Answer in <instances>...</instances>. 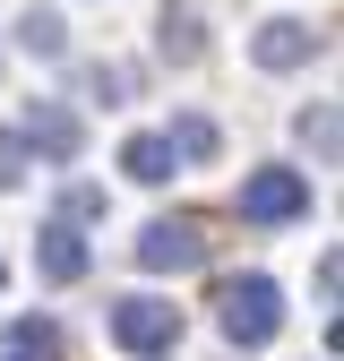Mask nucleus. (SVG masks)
I'll use <instances>...</instances> for the list:
<instances>
[{"label": "nucleus", "mask_w": 344, "mask_h": 361, "mask_svg": "<svg viewBox=\"0 0 344 361\" xmlns=\"http://www.w3.org/2000/svg\"><path fill=\"white\" fill-rule=\"evenodd\" d=\"M215 310H224V336L233 344H276V327H284V293L267 276H233Z\"/></svg>", "instance_id": "1"}, {"label": "nucleus", "mask_w": 344, "mask_h": 361, "mask_svg": "<svg viewBox=\"0 0 344 361\" xmlns=\"http://www.w3.org/2000/svg\"><path fill=\"white\" fill-rule=\"evenodd\" d=\"M112 344L121 353H172L181 344V310H164L155 293H129V301H112Z\"/></svg>", "instance_id": "2"}, {"label": "nucleus", "mask_w": 344, "mask_h": 361, "mask_svg": "<svg viewBox=\"0 0 344 361\" xmlns=\"http://www.w3.org/2000/svg\"><path fill=\"white\" fill-rule=\"evenodd\" d=\"M198 258H207V233H198L190 215H164V224L138 233V267H147V276H190Z\"/></svg>", "instance_id": "3"}, {"label": "nucleus", "mask_w": 344, "mask_h": 361, "mask_svg": "<svg viewBox=\"0 0 344 361\" xmlns=\"http://www.w3.org/2000/svg\"><path fill=\"white\" fill-rule=\"evenodd\" d=\"M241 215H250V224H293V215H310V180H301V172H250V180H241Z\"/></svg>", "instance_id": "4"}, {"label": "nucleus", "mask_w": 344, "mask_h": 361, "mask_svg": "<svg viewBox=\"0 0 344 361\" xmlns=\"http://www.w3.org/2000/svg\"><path fill=\"white\" fill-rule=\"evenodd\" d=\"M250 52H258V69H301V61L319 52V35L301 26V18H267V26H258V43H250Z\"/></svg>", "instance_id": "5"}, {"label": "nucleus", "mask_w": 344, "mask_h": 361, "mask_svg": "<svg viewBox=\"0 0 344 361\" xmlns=\"http://www.w3.org/2000/svg\"><path fill=\"white\" fill-rule=\"evenodd\" d=\"M35 258H43V276H52V284H78V276H86L78 224H43V233H35Z\"/></svg>", "instance_id": "6"}, {"label": "nucleus", "mask_w": 344, "mask_h": 361, "mask_svg": "<svg viewBox=\"0 0 344 361\" xmlns=\"http://www.w3.org/2000/svg\"><path fill=\"white\" fill-rule=\"evenodd\" d=\"M121 172L155 190V180H172V172H181V155H172V138H164V129H138V138L121 147Z\"/></svg>", "instance_id": "7"}, {"label": "nucleus", "mask_w": 344, "mask_h": 361, "mask_svg": "<svg viewBox=\"0 0 344 361\" xmlns=\"http://www.w3.org/2000/svg\"><path fill=\"white\" fill-rule=\"evenodd\" d=\"M155 52L190 69V61L207 52V35H198V9H172V0H164V18H155Z\"/></svg>", "instance_id": "8"}, {"label": "nucleus", "mask_w": 344, "mask_h": 361, "mask_svg": "<svg viewBox=\"0 0 344 361\" xmlns=\"http://www.w3.org/2000/svg\"><path fill=\"white\" fill-rule=\"evenodd\" d=\"M18 138H26V147H43L52 164H69V155H78V112H35Z\"/></svg>", "instance_id": "9"}, {"label": "nucleus", "mask_w": 344, "mask_h": 361, "mask_svg": "<svg viewBox=\"0 0 344 361\" xmlns=\"http://www.w3.org/2000/svg\"><path fill=\"white\" fill-rule=\"evenodd\" d=\"M18 43L35 61H61L69 52V26H61V9H26V26H18Z\"/></svg>", "instance_id": "10"}, {"label": "nucleus", "mask_w": 344, "mask_h": 361, "mask_svg": "<svg viewBox=\"0 0 344 361\" xmlns=\"http://www.w3.org/2000/svg\"><path fill=\"white\" fill-rule=\"evenodd\" d=\"M164 138H172V155H215V121H198V112H181V121L164 129Z\"/></svg>", "instance_id": "11"}, {"label": "nucleus", "mask_w": 344, "mask_h": 361, "mask_svg": "<svg viewBox=\"0 0 344 361\" xmlns=\"http://www.w3.org/2000/svg\"><path fill=\"white\" fill-rule=\"evenodd\" d=\"M26 138H18V129H0V190H18V180H26Z\"/></svg>", "instance_id": "12"}, {"label": "nucleus", "mask_w": 344, "mask_h": 361, "mask_svg": "<svg viewBox=\"0 0 344 361\" xmlns=\"http://www.w3.org/2000/svg\"><path fill=\"white\" fill-rule=\"evenodd\" d=\"M301 138H310L319 155H336V112H327V104H319V112H301Z\"/></svg>", "instance_id": "13"}, {"label": "nucleus", "mask_w": 344, "mask_h": 361, "mask_svg": "<svg viewBox=\"0 0 344 361\" xmlns=\"http://www.w3.org/2000/svg\"><path fill=\"white\" fill-rule=\"evenodd\" d=\"M52 344H61V336H52V327H43V319H18V353H35V361H43V353H52Z\"/></svg>", "instance_id": "14"}, {"label": "nucleus", "mask_w": 344, "mask_h": 361, "mask_svg": "<svg viewBox=\"0 0 344 361\" xmlns=\"http://www.w3.org/2000/svg\"><path fill=\"white\" fill-rule=\"evenodd\" d=\"M0 284H9V267H0Z\"/></svg>", "instance_id": "15"}]
</instances>
